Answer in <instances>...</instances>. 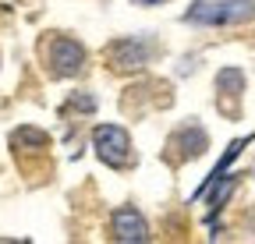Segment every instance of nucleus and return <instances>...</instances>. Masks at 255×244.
<instances>
[{
    "label": "nucleus",
    "instance_id": "f257e3e1",
    "mask_svg": "<svg viewBox=\"0 0 255 244\" xmlns=\"http://www.w3.org/2000/svg\"><path fill=\"white\" fill-rule=\"evenodd\" d=\"M255 14L252 0H195L188 7V21L195 25H241Z\"/></svg>",
    "mask_w": 255,
    "mask_h": 244
},
{
    "label": "nucleus",
    "instance_id": "f03ea898",
    "mask_svg": "<svg viewBox=\"0 0 255 244\" xmlns=\"http://www.w3.org/2000/svg\"><path fill=\"white\" fill-rule=\"evenodd\" d=\"M92 149L96 156H100L107 166H124L128 163V149H131V142H128V131L117 128V124H103L92 131Z\"/></svg>",
    "mask_w": 255,
    "mask_h": 244
},
{
    "label": "nucleus",
    "instance_id": "7ed1b4c3",
    "mask_svg": "<svg viewBox=\"0 0 255 244\" xmlns=\"http://www.w3.org/2000/svg\"><path fill=\"white\" fill-rule=\"evenodd\" d=\"M50 60H53L57 75H75V71H82V64H85V53H82V46H78L75 39H53Z\"/></svg>",
    "mask_w": 255,
    "mask_h": 244
},
{
    "label": "nucleus",
    "instance_id": "20e7f679",
    "mask_svg": "<svg viewBox=\"0 0 255 244\" xmlns=\"http://www.w3.org/2000/svg\"><path fill=\"white\" fill-rule=\"evenodd\" d=\"M114 237H117V241H135V244H142V241H149V227H145V220L138 216L135 209H121L117 216H114Z\"/></svg>",
    "mask_w": 255,
    "mask_h": 244
},
{
    "label": "nucleus",
    "instance_id": "39448f33",
    "mask_svg": "<svg viewBox=\"0 0 255 244\" xmlns=\"http://www.w3.org/2000/svg\"><path fill=\"white\" fill-rule=\"evenodd\" d=\"M145 64V46L142 43H131V39H124L114 46V68L128 71V68H142Z\"/></svg>",
    "mask_w": 255,
    "mask_h": 244
},
{
    "label": "nucleus",
    "instance_id": "423d86ee",
    "mask_svg": "<svg viewBox=\"0 0 255 244\" xmlns=\"http://www.w3.org/2000/svg\"><path fill=\"white\" fill-rule=\"evenodd\" d=\"M231 188H234V180H223V188H220V191L213 195V205H216V209H220L223 202H227V195H231Z\"/></svg>",
    "mask_w": 255,
    "mask_h": 244
},
{
    "label": "nucleus",
    "instance_id": "0eeeda50",
    "mask_svg": "<svg viewBox=\"0 0 255 244\" xmlns=\"http://www.w3.org/2000/svg\"><path fill=\"white\" fill-rule=\"evenodd\" d=\"M145 4H156V0H145Z\"/></svg>",
    "mask_w": 255,
    "mask_h": 244
}]
</instances>
